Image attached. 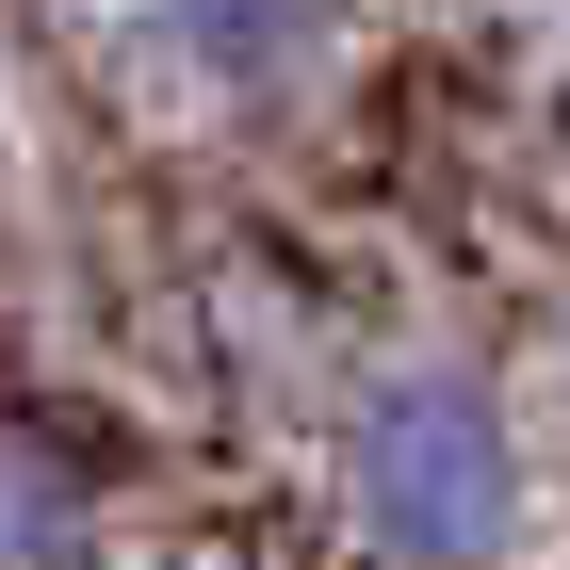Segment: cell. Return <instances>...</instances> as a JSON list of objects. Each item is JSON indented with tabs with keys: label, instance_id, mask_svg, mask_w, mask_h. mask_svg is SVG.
Masks as SVG:
<instances>
[{
	"label": "cell",
	"instance_id": "1",
	"mask_svg": "<svg viewBox=\"0 0 570 570\" xmlns=\"http://www.w3.org/2000/svg\"><path fill=\"white\" fill-rule=\"evenodd\" d=\"M326 522L358 570H505L538 522V456L489 358H375L326 407Z\"/></svg>",
	"mask_w": 570,
	"mask_h": 570
},
{
	"label": "cell",
	"instance_id": "4",
	"mask_svg": "<svg viewBox=\"0 0 570 570\" xmlns=\"http://www.w3.org/2000/svg\"><path fill=\"white\" fill-rule=\"evenodd\" d=\"M554 375H570V309H554Z\"/></svg>",
	"mask_w": 570,
	"mask_h": 570
},
{
	"label": "cell",
	"instance_id": "3",
	"mask_svg": "<svg viewBox=\"0 0 570 570\" xmlns=\"http://www.w3.org/2000/svg\"><path fill=\"white\" fill-rule=\"evenodd\" d=\"M98 522H115L98 456L66 424H17V407H0V570H82Z\"/></svg>",
	"mask_w": 570,
	"mask_h": 570
},
{
	"label": "cell",
	"instance_id": "2",
	"mask_svg": "<svg viewBox=\"0 0 570 570\" xmlns=\"http://www.w3.org/2000/svg\"><path fill=\"white\" fill-rule=\"evenodd\" d=\"M131 49L196 115H294L358 49V0H131Z\"/></svg>",
	"mask_w": 570,
	"mask_h": 570
}]
</instances>
